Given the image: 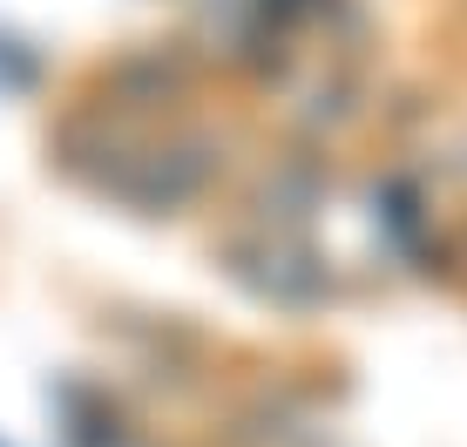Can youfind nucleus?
I'll return each mask as SVG.
<instances>
[]
</instances>
